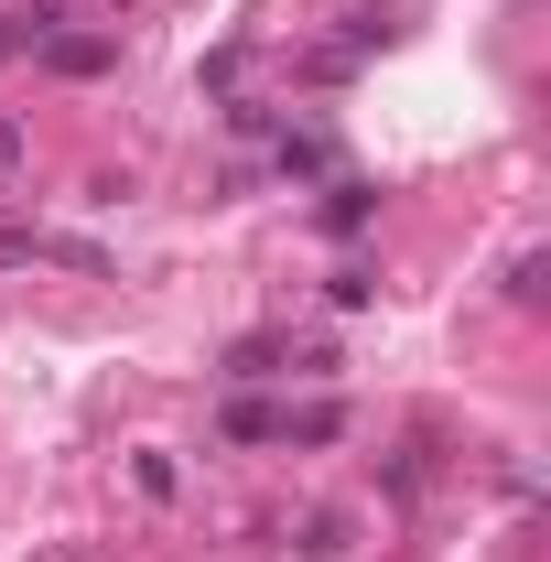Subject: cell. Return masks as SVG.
Instances as JSON below:
<instances>
[{"instance_id": "1", "label": "cell", "mask_w": 551, "mask_h": 562, "mask_svg": "<svg viewBox=\"0 0 551 562\" xmlns=\"http://www.w3.org/2000/svg\"><path fill=\"white\" fill-rule=\"evenodd\" d=\"M33 44H44V66H55V76H98V66H120V44H109V33H33Z\"/></svg>"}, {"instance_id": "2", "label": "cell", "mask_w": 551, "mask_h": 562, "mask_svg": "<svg viewBox=\"0 0 551 562\" xmlns=\"http://www.w3.org/2000/svg\"><path fill=\"white\" fill-rule=\"evenodd\" d=\"M336 432H346V401H303V412H281V443H303V454L336 443Z\"/></svg>"}, {"instance_id": "3", "label": "cell", "mask_w": 551, "mask_h": 562, "mask_svg": "<svg viewBox=\"0 0 551 562\" xmlns=\"http://www.w3.org/2000/svg\"><path fill=\"white\" fill-rule=\"evenodd\" d=\"M281 336H238V347H227V379H238V390H249V379H281Z\"/></svg>"}, {"instance_id": "4", "label": "cell", "mask_w": 551, "mask_h": 562, "mask_svg": "<svg viewBox=\"0 0 551 562\" xmlns=\"http://www.w3.org/2000/svg\"><path fill=\"white\" fill-rule=\"evenodd\" d=\"M216 432H227V443H281V412H271V401H227Z\"/></svg>"}, {"instance_id": "5", "label": "cell", "mask_w": 551, "mask_h": 562, "mask_svg": "<svg viewBox=\"0 0 551 562\" xmlns=\"http://www.w3.org/2000/svg\"><path fill=\"white\" fill-rule=\"evenodd\" d=\"M303 562H346V508H314L303 519Z\"/></svg>"}, {"instance_id": "6", "label": "cell", "mask_w": 551, "mask_h": 562, "mask_svg": "<svg viewBox=\"0 0 551 562\" xmlns=\"http://www.w3.org/2000/svg\"><path fill=\"white\" fill-rule=\"evenodd\" d=\"M0 173H22V131L11 120H0Z\"/></svg>"}]
</instances>
